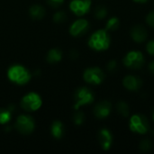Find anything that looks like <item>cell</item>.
<instances>
[{"label":"cell","instance_id":"10","mask_svg":"<svg viewBox=\"0 0 154 154\" xmlns=\"http://www.w3.org/2000/svg\"><path fill=\"white\" fill-rule=\"evenodd\" d=\"M112 112V104L107 100L97 103L94 107V115L98 119H105L110 116Z\"/></svg>","mask_w":154,"mask_h":154},{"label":"cell","instance_id":"15","mask_svg":"<svg viewBox=\"0 0 154 154\" xmlns=\"http://www.w3.org/2000/svg\"><path fill=\"white\" fill-rule=\"evenodd\" d=\"M51 134L53 135L54 138L56 139H60L62 137L63 135V125L60 122V121H55L51 127Z\"/></svg>","mask_w":154,"mask_h":154},{"label":"cell","instance_id":"31","mask_svg":"<svg viewBox=\"0 0 154 154\" xmlns=\"http://www.w3.org/2000/svg\"><path fill=\"white\" fill-rule=\"evenodd\" d=\"M152 120L154 121V110H153V112H152Z\"/></svg>","mask_w":154,"mask_h":154},{"label":"cell","instance_id":"29","mask_svg":"<svg viewBox=\"0 0 154 154\" xmlns=\"http://www.w3.org/2000/svg\"><path fill=\"white\" fill-rule=\"evenodd\" d=\"M148 69H149L150 72H151V73H152V74L154 75V60L151 61V62L149 63V65H148Z\"/></svg>","mask_w":154,"mask_h":154},{"label":"cell","instance_id":"3","mask_svg":"<svg viewBox=\"0 0 154 154\" xmlns=\"http://www.w3.org/2000/svg\"><path fill=\"white\" fill-rule=\"evenodd\" d=\"M129 128L133 133L145 134L148 133L150 124L147 117L142 114H135L131 116L129 121Z\"/></svg>","mask_w":154,"mask_h":154},{"label":"cell","instance_id":"6","mask_svg":"<svg viewBox=\"0 0 154 154\" xmlns=\"http://www.w3.org/2000/svg\"><path fill=\"white\" fill-rule=\"evenodd\" d=\"M42 101L41 97L34 92L28 93L21 100V106L27 112H33L38 110L42 106Z\"/></svg>","mask_w":154,"mask_h":154},{"label":"cell","instance_id":"28","mask_svg":"<svg viewBox=\"0 0 154 154\" xmlns=\"http://www.w3.org/2000/svg\"><path fill=\"white\" fill-rule=\"evenodd\" d=\"M63 2H64V0H48V3H49L51 6H53V7H58V6H60V5L63 4Z\"/></svg>","mask_w":154,"mask_h":154},{"label":"cell","instance_id":"11","mask_svg":"<svg viewBox=\"0 0 154 154\" xmlns=\"http://www.w3.org/2000/svg\"><path fill=\"white\" fill-rule=\"evenodd\" d=\"M89 23L86 19H79L75 21L69 28V32L72 36H80L88 30Z\"/></svg>","mask_w":154,"mask_h":154},{"label":"cell","instance_id":"26","mask_svg":"<svg viewBox=\"0 0 154 154\" xmlns=\"http://www.w3.org/2000/svg\"><path fill=\"white\" fill-rule=\"evenodd\" d=\"M146 51L150 55L154 56V39L148 42V43L146 44Z\"/></svg>","mask_w":154,"mask_h":154},{"label":"cell","instance_id":"21","mask_svg":"<svg viewBox=\"0 0 154 154\" xmlns=\"http://www.w3.org/2000/svg\"><path fill=\"white\" fill-rule=\"evenodd\" d=\"M94 14H95V17L97 19L102 20V19L106 17V15H107V9H106V7H105L103 5H99V6L96 7Z\"/></svg>","mask_w":154,"mask_h":154},{"label":"cell","instance_id":"20","mask_svg":"<svg viewBox=\"0 0 154 154\" xmlns=\"http://www.w3.org/2000/svg\"><path fill=\"white\" fill-rule=\"evenodd\" d=\"M12 117V113L9 109H0V124H7Z\"/></svg>","mask_w":154,"mask_h":154},{"label":"cell","instance_id":"9","mask_svg":"<svg viewBox=\"0 0 154 154\" xmlns=\"http://www.w3.org/2000/svg\"><path fill=\"white\" fill-rule=\"evenodd\" d=\"M91 0H71L69 4L70 10L78 16H82L89 12Z\"/></svg>","mask_w":154,"mask_h":154},{"label":"cell","instance_id":"13","mask_svg":"<svg viewBox=\"0 0 154 154\" xmlns=\"http://www.w3.org/2000/svg\"><path fill=\"white\" fill-rule=\"evenodd\" d=\"M98 141L104 151H108L113 144V134L110 130L102 128L98 132Z\"/></svg>","mask_w":154,"mask_h":154},{"label":"cell","instance_id":"23","mask_svg":"<svg viewBox=\"0 0 154 154\" xmlns=\"http://www.w3.org/2000/svg\"><path fill=\"white\" fill-rule=\"evenodd\" d=\"M85 120V116L82 112H77L75 113L74 116H73V121H74V124L76 125H81L83 124Z\"/></svg>","mask_w":154,"mask_h":154},{"label":"cell","instance_id":"16","mask_svg":"<svg viewBox=\"0 0 154 154\" xmlns=\"http://www.w3.org/2000/svg\"><path fill=\"white\" fill-rule=\"evenodd\" d=\"M30 15L32 18L33 19H42L44 14H45V11H44V8L42 7L41 5H32L31 8H30Z\"/></svg>","mask_w":154,"mask_h":154},{"label":"cell","instance_id":"27","mask_svg":"<svg viewBox=\"0 0 154 154\" xmlns=\"http://www.w3.org/2000/svg\"><path fill=\"white\" fill-rule=\"evenodd\" d=\"M146 23L151 26V27H153L154 28V10L150 12L147 16H146Z\"/></svg>","mask_w":154,"mask_h":154},{"label":"cell","instance_id":"5","mask_svg":"<svg viewBox=\"0 0 154 154\" xmlns=\"http://www.w3.org/2000/svg\"><path fill=\"white\" fill-rule=\"evenodd\" d=\"M123 63L125 67L131 69H140L145 63V58L140 51H131L123 59Z\"/></svg>","mask_w":154,"mask_h":154},{"label":"cell","instance_id":"4","mask_svg":"<svg viewBox=\"0 0 154 154\" xmlns=\"http://www.w3.org/2000/svg\"><path fill=\"white\" fill-rule=\"evenodd\" d=\"M74 99H75L74 109L78 110L81 106L92 104L95 100V95L90 88L83 87L77 89L74 95Z\"/></svg>","mask_w":154,"mask_h":154},{"label":"cell","instance_id":"24","mask_svg":"<svg viewBox=\"0 0 154 154\" xmlns=\"http://www.w3.org/2000/svg\"><path fill=\"white\" fill-rule=\"evenodd\" d=\"M65 19H66V14H65V13L62 12V11H60V12L56 13V14H54V16H53V20H54V22H56V23H61V22H63Z\"/></svg>","mask_w":154,"mask_h":154},{"label":"cell","instance_id":"14","mask_svg":"<svg viewBox=\"0 0 154 154\" xmlns=\"http://www.w3.org/2000/svg\"><path fill=\"white\" fill-rule=\"evenodd\" d=\"M130 35L133 41H134L137 43H141L147 40L148 32L143 26L137 24L133 26L132 29L130 30Z\"/></svg>","mask_w":154,"mask_h":154},{"label":"cell","instance_id":"25","mask_svg":"<svg viewBox=\"0 0 154 154\" xmlns=\"http://www.w3.org/2000/svg\"><path fill=\"white\" fill-rule=\"evenodd\" d=\"M107 70L109 72H114L117 69V61L116 60H111L107 63Z\"/></svg>","mask_w":154,"mask_h":154},{"label":"cell","instance_id":"12","mask_svg":"<svg viewBox=\"0 0 154 154\" xmlns=\"http://www.w3.org/2000/svg\"><path fill=\"white\" fill-rule=\"evenodd\" d=\"M123 86L129 91H138L143 86V80L137 76L128 75L124 78Z\"/></svg>","mask_w":154,"mask_h":154},{"label":"cell","instance_id":"18","mask_svg":"<svg viewBox=\"0 0 154 154\" xmlns=\"http://www.w3.org/2000/svg\"><path fill=\"white\" fill-rule=\"evenodd\" d=\"M116 110H117L118 114L123 117H127L129 116V113H130V108H129L128 104L125 101H123V100L117 102Z\"/></svg>","mask_w":154,"mask_h":154},{"label":"cell","instance_id":"8","mask_svg":"<svg viewBox=\"0 0 154 154\" xmlns=\"http://www.w3.org/2000/svg\"><path fill=\"white\" fill-rule=\"evenodd\" d=\"M34 126L33 119L26 115L20 116L15 123L16 130L22 134H30L34 130Z\"/></svg>","mask_w":154,"mask_h":154},{"label":"cell","instance_id":"7","mask_svg":"<svg viewBox=\"0 0 154 154\" xmlns=\"http://www.w3.org/2000/svg\"><path fill=\"white\" fill-rule=\"evenodd\" d=\"M84 80L91 85H100L106 79V75L103 70L98 67L88 68L83 74Z\"/></svg>","mask_w":154,"mask_h":154},{"label":"cell","instance_id":"2","mask_svg":"<svg viewBox=\"0 0 154 154\" xmlns=\"http://www.w3.org/2000/svg\"><path fill=\"white\" fill-rule=\"evenodd\" d=\"M7 77L11 81L18 85H24L30 80L31 74L24 67L21 65H14L9 68Z\"/></svg>","mask_w":154,"mask_h":154},{"label":"cell","instance_id":"19","mask_svg":"<svg viewBox=\"0 0 154 154\" xmlns=\"http://www.w3.org/2000/svg\"><path fill=\"white\" fill-rule=\"evenodd\" d=\"M120 26V20L116 17V16H113V17H110L107 21H106V30L108 32H114V31H116Z\"/></svg>","mask_w":154,"mask_h":154},{"label":"cell","instance_id":"17","mask_svg":"<svg viewBox=\"0 0 154 154\" xmlns=\"http://www.w3.org/2000/svg\"><path fill=\"white\" fill-rule=\"evenodd\" d=\"M62 59V53L58 49H52L47 55V61L50 63H57Z\"/></svg>","mask_w":154,"mask_h":154},{"label":"cell","instance_id":"30","mask_svg":"<svg viewBox=\"0 0 154 154\" xmlns=\"http://www.w3.org/2000/svg\"><path fill=\"white\" fill-rule=\"evenodd\" d=\"M134 2H135V3H139V4H144V3H146L148 0H133Z\"/></svg>","mask_w":154,"mask_h":154},{"label":"cell","instance_id":"1","mask_svg":"<svg viewBox=\"0 0 154 154\" xmlns=\"http://www.w3.org/2000/svg\"><path fill=\"white\" fill-rule=\"evenodd\" d=\"M88 43L92 50L97 51H102L109 48L111 43V38L106 29H101L96 31L90 36Z\"/></svg>","mask_w":154,"mask_h":154},{"label":"cell","instance_id":"22","mask_svg":"<svg viewBox=\"0 0 154 154\" xmlns=\"http://www.w3.org/2000/svg\"><path fill=\"white\" fill-rule=\"evenodd\" d=\"M139 147H140V151L143 152H149L152 147V142L149 140V139H143L140 144H139Z\"/></svg>","mask_w":154,"mask_h":154}]
</instances>
